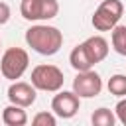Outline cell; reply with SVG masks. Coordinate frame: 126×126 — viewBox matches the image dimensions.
<instances>
[{"label": "cell", "mask_w": 126, "mask_h": 126, "mask_svg": "<svg viewBox=\"0 0 126 126\" xmlns=\"http://www.w3.org/2000/svg\"><path fill=\"white\" fill-rule=\"evenodd\" d=\"M26 43L39 55H55L63 45V33L55 26L37 24L26 30Z\"/></svg>", "instance_id": "obj_1"}, {"label": "cell", "mask_w": 126, "mask_h": 126, "mask_svg": "<svg viewBox=\"0 0 126 126\" xmlns=\"http://www.w3.org/2000/svg\"><path fill=\"white\" fill-rule=\"evenodd\" d=\"M63 71L55 65H35L32 69V85L35 87V91H45V93H57L63 89Z\"/></svg>", "instance_id": "obj_2"}, {"label": "cell", "mask_w": 126, "mask_h": 126, "mask_svg": "<svg viewBox=\"0 0 126 126\" xmlns=\"http://www.w3.org/2000/svg\"><path fill=\"white\" fill-rule=\"evenodd\" d=\"M28 65H30V55H28L26 49L8 47L2 53V59H0V73H2L4 79L16 81L28 71Z\"/></svg>", "instance_id": "obj_3"}, {"label": "cell", "mask_w": 126, "mask_h": 126, "mask_svg": "<svg viewBox=\"0 0 126 126\" xmlns=\"http://www.w3.org/2000/svg\"><path fill=\"white\" fill-rule=\"evenodd\" d=\"M124 4L122 0H102L93 14V28L96 32H110L122 18Z\"/></svg>", "instance_id": "obj_4"}, {"label": "cell", "mask_w": 126, "mask_h": 126, "mask_svg": "<svg viewBox=\"0 0 126 126\" xmlns=\"http://www.w3.org/2000/svg\"><path fill=\"white\" fill-rule=\"evenodd\" d=\"M20 14L28 22L53 20L59 14V2L57 0H22Z\"/></svg>", "instance_id": "obj_5"}, {"label": "cell", "mask_w": 126, "mask_h": 126, "mask_svg": "<svg viewBox=\"0 0 126 126\" xmlns=\"http://www.w3.org/2000/svg\"><path fill=\"white\" fill-rule=\"evenodd\" d=\"M100 91H102V79L93 69L79 71L77 77L73 79V93L79 98H93V96L100 94Z\"/></svg>", "instance_id": "obj_6"}, {"label": "cell", "mask_w": 126, "mask_h": 126, "mask_svg": "<svg viewBox=\"0 0 126 126\" xmlns=\"http://www.w3.org/2000/svg\"><path fill=\"white\" fill-rule=\"evenodd\" d=\"M81 98L73 91H57V94L51 100V110L59 118H73L79 112Z\"/></svg>", "instance_id": "obj_7"}, {"label": "cell", "mask_w": 126, "mask_h": 126, "mask_svg": "<svg viewBox=\"0 0 126 126\" xmlns=\"http://www.w3.org/2000/svg\"><path fill=\"white\" fill-rule=\"evenodd\" d=\"M35 96H37L35 87L26 83V81H16V83H12L8 87V100L12 104L28 108V106H32L35 102Z\"/></svg>", "instance_id": "obj_8"}, {"label": "cell", "mask_w": 126, "mask_h": 126, "mask_svg": "<svg viewBox=\"0 0 126 126\" xmlns=\"http://www.w3.org/2000/svg\"><path fill=\"white\" fill-rule=\"evenodd\" d=\"M83 45H85V49H87V53H89V57L93 59L94 65L104 61L106 55H108V41L102 35H91L83 41Z\"/></svg>", "instance_id": "obj_9"}, {"label": "cell", "mask_w": 126, "mask_h": 126, "mask_svg": "<svg viewBox=\"0 0 126 126\" xmlns=\"http://www.w3.org/2000/svg\"><path fill=\"white\" fill-rule=\"evenodd\" d=\"M69 63H71V67H73L77 73H79V71H89V69L94 67V63H93V59L89 57V53H87V49H85L83 43H79V45L73 47V51L69 53Z\"/></svg>", "instance_id": "obj_10"}, {"label": "cell", "mask_w": 126, "mask_h": 126, "mask_svg": "<svg viewBox=\"0 0 126 126\" xmlns=\"http://www.w3.org/2000/svg\"><path fill=\"white\" fill-rule=\"evenodd\" d=\"M2 122L6 126H24V124H28V114H26L24 106H18V104L10 102L2 110Z\"/></svg>", "instance_id": "obj_11"}, {"label": "cell", "mask_w": 126, "mask_h": 126, "mask_svg": "<svg viewBox=\"0 0 126 126\" xmlns=\"http://www.w3.org/2000/svg\"><path fill=\"white\" fill-rule=\"evenodd\" d=\"M110 41H112V47L118 55H124L126 57V26H114L110 30Z\"/></svg>", "instance_id": "obj_12"}, {"label": "cell", "mask_w": 126, "mask_h": 126, "mask_svg": "<svg viewBox=\"0 0 126 126\" xmlns=\"http://www.w3.org/2000/svg\"><path fill=\"white\" fill-rule=\"evenodd\" d=\"M91 122L94 124V126H114L116 124V114L112 112V110H108V108H96L94 112H93V116H91Z\"/></svg>", "instance_id": "obj_13"}, {"label": "cell", "mask_w": 126, "mask_h": 126, "mask_svg": "<svg viewBox=\"0 0 126 126\" xmlns=\"http://www.w3.org/2000/svg\"><path fill=\"white\" fill-rule=\"evenodd\" d=\"M106 87H108V93L110 94H114V96H126V75H120V73H116V75H112L110 79H108V83H106Z\"/></svg>", "instance_id": "obj_14"}, {"label": "cell", "mask_w": 126, "mask_h": 126, "mask_svg": "<svg viewBox=\"0 0 126 126\" xmlns=\"http://www.w3.org/2000/svg\"><path fill=\"white\" fill-rule=\"evenodd\" d=\"M32 124L33 126H55L57 124V118H55L53 112H37L32 118Z\"/></svg>", "instance_id": "obj_15"}, {"label": "cell", "mask_w": 126, "mask_h": 126, "mask_svg": "<svg viewBox=\"0 0 126 126\" xmlns=\"http://www.w3.org/2000/svg\"><path fill=\"white\" fill-rule=\"evenodd\" d=\"M114 112H116V120L126 126V96H120V100L116 102Z\"/></svg>", "instance_id": "obj_16"}, {"label": "cell", "mask_w": 126, "mask_h": 126, "mask_svg": "<svg viewBox=\"0 0 126 126\" xmlns=\"http://www.w3.org/2000/svg\"><path fill=\"white\" fill-rule=\"evenodd\" d=\"M10 20V6L6 2H0V26H4Z\"/></svg>", "instance_id": "obj_17"}, {"label": "cell", "mask_w": 126, "mask_h": 126, "mask_svg": "<svg viewBox=\"0 0 126 126\" xmlns=\"http://www.w3.org/2000/svg\"><path fill=\"white\" fill-rule=\"evenodd\" d=\"M0 45H2V41H0Z\"/></svg>", "instance_id": "obj_18"}]
</instances>
